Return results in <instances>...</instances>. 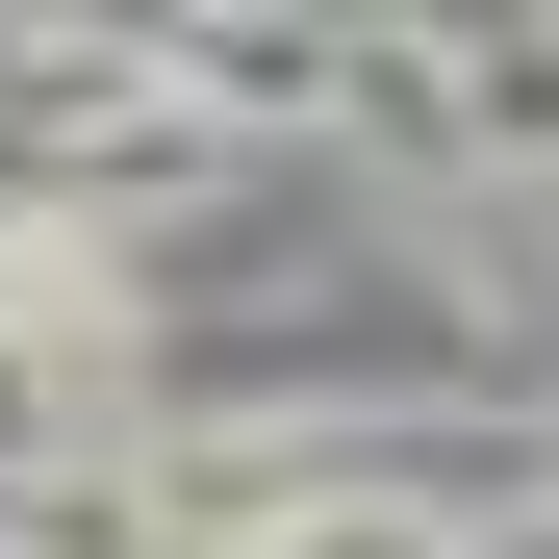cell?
<instances>
[{
    "label": "cell",
    "mask_w": 559,
    "mask_h": 559,
    "mask_svg": "<svg viewBox=\"0 0 559 559\" xmlns=\"http://www.w3.org/2000/svg\"><path fill=\"white\" fill-rule=\"evenodd\" d=\"M280 559H457V509H432V484H306Z\"/></svg>",
    "instance_id": "cell-2"
},
{
    "label": "cell",
    "mask_w": 559,
    "mask_h": 559,
    "mask_svg": "<svg viewBox=\"0 0 559 559\" xmlns=\"http://www.w3.org/2000/svg\"><path fill=\"white\" fill-rule=\"evenodd\" d=\"M457 128H484L509 178H559V26H484V51H457Z\"/></svg>",
    "instance_id": "cell-1"
}]
</instances>
